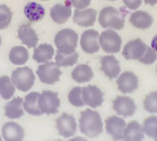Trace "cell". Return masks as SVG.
<instances>
[{
  "label": "cell",
  "instance_id": "cell-1",
  "mask_svg": "<svg viewBox=\"0 0 157 141\" xmlns=\"http://www.w3.org/2000/svg\"><path fill=\"white\" fill-rule=\"evenodd\" d=\"M79 129L87 138H98L103 132V121L100 115L93 109L83 111L79 118Z\"/></svg>",
  "mask_w": 157,
  "mask_h": 141
},
{
  "label": "cell",
  "instance_id": "cell-2",
  "mask_svg": "<svg viewBox=\"0 0 157 141\" xmlns=\"http://www.w3.org/2000/svg\"><path fill=\"white\" fill-rule=\"evenodd\" d=\"M125 14L113 6H106L98 14V22L106 30H121L125 26Z\"/></svg>",
  "mask_w": 157,
  "mask_h": 141
},
{
  "label": "cell",
  "instance_id": "cell-3",
  "mask_svg": "<svg viewBox=\"0 0 157 141\" xmlns=\"http://www.w3.org/2000/svg\"><path fill=\"white\" fill-rule=\"evenodd\" d=\"M54 42L59 52L72 54L75 52L78 43V34L72 29L61 30L54 37Z\"/></svg>",
  "mask_w": 157,
  "mask_h": 141
},
{
  "label": "cell",
  "instance_id": "cell-4",
  "mask_svg": "<svg viewBox=\"0 0 157 141\" xmlns=\"http://www.w3.org/2000/svg\"><path fill=\"white\" fill-rule=\"evenodd\" d=\"M36 77L31 68L22 66L15 69L11 74V80L17 90L22 92L29 91L34 85Z\"/></svg>",
  "mask_w": 157,
  "mask_h": 141
},
{
  "label": "cell",
  "instance_id": "cell-5",
  "mask_svg": "<svg viewBox=\"0 0 157 141\" xmlns=\"http://www.w3.org/2000/svg\"><path fill=\"white\" fill-rule=\"evenodd\" d=\"M100 48L107 54H118L121 50L122 39L114 30H106L99 35Z\"/></svg>",
  "mask_w": 157,
  "mask_h": 141
},
{
  "label": "cell",
  "instance_id": "cell-6",
  "mask_svg": "<svg viewBox=\"0 0 157 141\" xmlns=\"http://www.w3.org/2000/svg\"><path fill=\"white\" fill-rule=\"evenodd\" d=\"M62 71L60 66L56 65L55 62H45L39 66L37 69V76L39 79L47 85H53L60 80Z\"/></svg>",
  "mask_w": 157,
  "mask_h": 141
},
{
  "label": "cell",
  "instance_id": "cell-7",
  "mask_svg": "<svg viewBox=\"0 0 157 141\" xmlns=\"http://www.w3.org/2000/svg\"><path fill=\"white\" fill-rule=\"evenodd\" d=\"M61 105L58 93L51 91H44L40 93L39 99V106L42 114L55 115L58 113Z\"/></svg>",
  "mask_w": 157,
  "mask_h": 141
},
{
  "label": "cell",
  "instance_id": "cell-8",
  "mask_svg": "<svg viewBox=\"0 0 157 141\" xmlns=\"http://www.w3.org/2000/svg\"><path fill=\"white\" fill-rule=\"evenodd\" d=\"M112 108L118 115L123 118L132 116L137 110L134 100L126 95L116 97L112 102Z\"/></svg>",
  "mask_w": 157,
  "mask_h": 141
},
{
  "label": "cell",
  "instance_id": "cell-9",
  "mask_svg": "<svg viewBox=\"0 0 157 141\" xmlns=\"http://www.w3.org/2000/svg\"><path fill=\"white\" fill-rule=\"evenodd\" d=\"M126 126V121L120 115H112L105 121L107 133L116 141L123 140Z\"/></svg>",
  "mask_w": 157,
  "mask_h": 141
},
{
  "label": "cell",
  "instance_id": "cell-10",
  "mask_svg": "<svg viewBox=\"0 0 157 141\" xmlns=\"http://www.w3.org/2000/svg\"><path fill=\"white\" fill-rule=\"evenodd\" d=\"M117 86L123 94H131L139 88V78L132 71H125L117 78Z\"/></svg>",
  "mask_w": 157,
  "mask_h": 141
},
{
  "label": "cell",
  "instance_id": "cell-11",
  "mask_svg": "<svg viewBox=\"0 0 157 141\" xmlns=\"http://www.w3.org/2000/svg\"><path fill=\"white\" fill-rule=\"evenodd\" d=\"M99 33L96 30H86L81 35L80 40V46L82 50L88 54H93L99 51L100 44H99Z\"/></svg>",
  "mask_w": 157,
  "mask_h": 141
},
{
  "label": "cell",
  "instance_id": "cell-12",
  "mask_svg": "<svg viewBox=\"0 0 157 141\" xmlns=\"http://www.w3.org/2000/svg\"><path fill=\"white\" fill-rule=\"evenodd\" d=\"M56 128L60 136L63 138H71L75 136L77 129V123L72 115L63 114L56 120Z\"/></svg>",
  "mask_w": 157,
  "mask_h": 141
},
{
  "label": "cell",
  "instance_id": "cell-13",
  "mask_svg": "<svg viewBox=\"0 0 157 141\" xmlns=\"http://www.w3.org/2000/svg\"><path fill=\"white\" fill-rule=\"evenodd\" d=\"M82 92L85 105H87L92 109H96L102 105L104 102V94L98 87L88 85L82 88Z\"/></svg>",
  "mask_w": 157,
  "mask_h": 141
},
{
  "label": "cell",
  "instance_id": "cell-14",
  "mask_svg": "<svg viewBox=\"0 0 157 141\" xmlns=\"http://www.w3.org/2000/svg\"><path fill=\"white\" fill-rule=\"evenodd\" d=\"M147 48L146 43L141 39L128 42L122 50V55L127 60H139Z\"/></svg>",
  "mask_w": 157,
  "mask_h": 141
},
{
  "label": "cell",
  "instance_id": "cell-15",
  "mask_svg": "<svg viewBox=\"0 0 157 141\" xmlns=\"http://www.w3.org/2000/svg\"><path fill=\"white\" fill-rule=\"evenodd\" d=\"M101 70L109 79H117L121 73L119 60L113 54H107L101 58Z\"/></svg>",
  "mask_w": 157,
  "mask_h": 141
},
{
  "label": "cell",
  "instance_id": "cell-16",
  "mask_svg": "<svg viewBox=\"0 0 157 141\" xmlns=\"http://www.w3.org/2000/svg\"><path fill=\"white\" fill-rule=\"evenodd\" d=\"M98 12L94 8H83L76 9L74 12L73 20L75 24L80 27L88 28L95 24L97 19Z\"/></svg>",
  "mask_w": 157,
  "mask_h": 141
},
{
  "label": "cell",
  "instance_id": "cell-17",
  "mask_svg": "<svg viewBox=\"0 0 157 141\" xmlns=\"http://www.w3.org/2000/svg\"><path fill=\"white\" fill-rule=\"evenodd\" d=\"M2 137L5 141H23L25 132L17 123L7 122L2 127Z\"/></svg>",
  "mask_w": 157,
  "mask_h": 141
},
{
  "label": "cell",
  "instance_id": "cell-18",
  "mask_svg": "<svg viewBox=\"0 0 157 141\" xmlns=\"http://www.w3.org/2000/svg\"><path fill=\"white\" fill-rule=\"evenodd\" d=\"M17 37L20 42L29 48L37 46L39 38L35 30L29 24L20 25L17 30Z\"/></svg>",
  "mask_w": 157,
  "mask_h": 141
},
{
  "label": "cell",
  "instance_id": "cell-19",
  "mask_svg": "<svg viewBox=\"0 0 157 141\" xmlns=\"http://www.w3.org/2000/svg\"><path fill=\"white\" fill-rule=\"evenodd\" d=\"M131 24L139 30H147L152 27L154 18L151 14L144 10H136L130 16Z\"/></svg>",
  "mask_w": 157,
  "mask_h": 141
},
{
  "label": "cell",
  "instance_id": "cell-20",
  "mask_svg": "<svg viewBox=\"0 0 157 141\" xmlns=\"http://www.w3.org/2000/svg\"><path fill=\"white\" fill-rule=\"evenodd\" d=\"M50 15L55 23L63 24L72 16V7L66 2L65 4H57L51 8Z\"/></svg>",
  "mask_w": 157,
  "mask_h": 141
},
{
  "label": "cell",
  "instance_id": "cell-21",
  "mask_svg": "<svg viewBox=\"0 0 157 141\" xmlns=\"http://www.w3.org/2000/svg\"><path fill=\"white\" fill-rule=\"evenodd\" d=\"M145 134L143 129V126L138 121H131L127 124L123 141H144Z\"/></svg>",
  "mask_w": 157,
  "mask_h": 141
},
{
  "label": "cell",
  "instance_id": "cell-22",
  "mask_svg": "<svg viewBox=\"0 0 157 141\" xmlns=\"http://www.w3.org/2000/svg\"><path fill=\"white\" fill-rule=\"evenodd\" d=\"M23 99L16 97L9 101L5 106V115L9 119H18L24 115Z\"/></svg>",
  "mask_w": 157,
  "mask_h": 141
},
{
  "label": "cell",
  "instance_id": "cell-23",
  "mask_svg": "<svg viewBox=\"0 0 157 141\" xmlns=\"http://www.w3.org/2000/svg\"><path fill=\"white\" fill-rule=\"evenodd\" d=\"M40 93L39 92H29L23 101V107L24 110L30 115L33 116H40L42 112L39 106V99Z\"/></svg>",
  "mask_w": 157,
  "mask_h": 141
},
{
  "label": "cell",
  "instance_id": "cell-24",
  "mask_svg": "<svg viewBox=\"0 0 157 141\" xmlns=\"http://www.w3.org/2000/svg\"><path fill=\"white\" fill-rule=\"evenodd\" d=\"M71 77L75 82L82 84V83L89 82L93 79L94 73H93L92 68L88 65L81 64V65L76 66L73 69L71 73Z\"/></svg>",
  "mask_w": 157,
  "mask_h": 141
},
{
  "label": "cell",
  "instance_id": "cell-25",
  "mask_svg": "<svg viewBox=\"0 0 157 141\" xmlns=\"http://www.w3.org/2000/svg\"><path fill=\"white\" fill-rule=\"evenodd\" d=\"M24 14L30 22H38L45 16L44 7L36 2L28 3L24 7Z\"/></svg>",
  "mask_w": 157,
  "mask_h": 141
},
{
  "label": "cell",
  "instance_id": "cell-26",
  "mask_svg": "<svg viewBox=\"0 0 157 141\" xmlns=\"http://www.w3.org/2000/svg\"><path fill=\"white\" fill-rule=\"evenodd\" d=\"M54 54V49L51 44L42 43L37 46L33 52V59L37 63H45L51 61Z\"/></svg>",
  "mask_w": 157,
  "mask_h": 141
},
{
  "label": "cell",
  "instance_id": "cell-27",
  "mask_svg": "<svg viewBox=\"0 0 157 141\" xmlns=\"http://www.w3.org/2000/svg\"><path fill=\"white\" fill-rule=\"evenodd\" d=\"M9 60L14 65L22 66L29 60V52L23 46L13 47L9 52Z\"/></svg>",
  "mask_w": 157,
  "mask_h": 141
},
{
  "label": "cell",
  "instance_id": "cell-28",
  "mask_svg": "<svg viewBox=\"0 0 157 141\" xmlns=\"http://www.w3.org/2000/svg\"><path fill=\"white\" fill-rule=\"evenodd\" d=\"M16 91V87L14 86L11 78L7 76L0 77V96L3 100H10Z\"/></svg>",
  "mask_w": 157,
  "mask_h": 141
},
{
  "label": "cell",
  "instance_id": "cell-29",
  "mask_svg": "<svg viewBox=\"0 0 157 141\" xmlns=\"http://www.w3.org/2000/svg\"><path fill=\"white\" fill-rule=\"evenodd\" d=\"M79 55L77 52L72 54H63L57 50L55 54V63L58 66H72L78 61Z\"/></svg>",
  "mask_w": 157,
  "mask_h": 141
},
{
  "label": "cell",
  "instance_id": "cell-30",
  "mask_svg": "<svg viewBox=\"0 0 157 141\" xmlns=\"http://www.w3.org/2000/svg\"><path fill=\"white\" fill-rule=\"evenodd\" d=\"M143 129L145 136L153 139L154 140L157 139V115H150L144 121Z\"/></svg>",
  "mask_w": 157,
  "mask_h": 141
},
{
  "label": "cell",
  "instance_id": "cell-31",
  "mask_svg": "<svg viewBox=\"0 0 157 141\" xmlns=\"http://www.w3.org/2000/svg\"><path fill=\"white\" fill-rule=\"evenodd\" d=\"M68 100H69V103L75 107L85 106L82 88L81 87H75L74 89H72L68 94Z\"/></svg>",
  "mask_w": 157,
  "mask_h": 141
},
{
  "label": "cell",
  "instance_id": "cell-32",
  "mask_svg": "<svg viewBox=\"0 0 157 141\" xmlns=\"http://www.w3.org/2000/svg\"><path fill=\"white\" fill-rule=\"evenodd\" d=\"M144 108L150 114H157V91H152L145 96Z\"/></svg>",
  "mask_w": 157,
  "mask_h": 141
},
{
  "label": "cell",
  "instance_id": "cell-33",
  "mask_svg": "<svg viewBox=\"0 0 157 141\" xmlns=\"http://www.w3.org/2000/svg\"><path fill=\"white\" fill-rule=\"evenodd\" d=\"M12 11L6 5H0V30L6 29L12 20Z\"/></svg>",
  "mask_w": 157,
  "mask_h": 141
},
{
  "label": "cell",
  "instance_id": "cell-34",
  "mask_svg": "<svg viewBox=\"0 0 157 141\" xmlns=\"http://www.w3.org/2000/svg\"><path fill=\"white\" fill-rule=\"evenodd\" d=\"M156 60L157 53L151 46H147L144 54L139 59L140 63H142L144 65H153L156 62Z\"/></svg>",
  "mask_w": 157,
  "mask_h": 141
},
{
  "label": "cell",
  "instance_id": "cell-35",
  "mask_svg": "<svg viewBox=\"0 0 157 141\" xmlns=\"http://www.w3.org/2000/svg\"><path fill=\"white\" fill-rule=\"evenodd\" d=\"M66 3L76 9H83L86 8L91 4V0H66Z\"/></svg>",
  "mask_w": 157,
  "mask_h": 141
},
{
  "label": "cell",
  "instance_id": "cell-36",
  "mask_svg": "<svg viewBox=\"0 0 157 141\" xmlns=\"http://www.w3.org/2000/svg\"><path fill=\"white\" fill-rule=\"evenodd\" d=\"M122 1L125 6L131 10H137L143 3V0H122Z\"/></svg>",
  "mask_w": 157,
  "mask_h": 141
},
{
  "label": "cell",
  "instance_id": "cell-37",
  "mask_svg": "<svg viewBox=\"0 0 157 141\" xmlns=\"http://www.w3.org/2000/svg\"><path fill=\"white\" fill-rule=\"evenodd\" d=\"M151 47L157 53V34L153 38L152 42H151Z\"/></svg>",
  "mask_w": 157,
  "mask_h": 141
},
{
  "label": "cell",
  "instance_id": "cell-38",
  "mask_svg": "<svg viewBox=\"0 0 157 141\" xmlns=\"http://www.w3.org/2000/svg\"><path fill=\"white\" fill-rule=\"evenodd\" d=\"M68 141H88L86 138H83V137H75V138H73L71 139L70 140Z\"/></svg>",
  "mask_w": 157,
  "mask_h": 141
},
{
  "label": "cell",
  "instance_id": "cell-39",
  "mask_svg": "<svg viewBox=\"0 0 157 141\" xmlns=\"http://www.w3.org/2000/svg\"><path fill=\"white\" fill-rule=\"evenodd\" d=\"M145 4L150 5V6H155L157 5V0H143Z\"/></svg>",
  "mask_w": 157,
  "mask_h": 141
},
{
  "label": "cell",
  "instance_id": "cell-40",
  "mask_svg": "<svg viewBox=\"0 0 157 141\" xmlns=\"http://www.w3.org/2000/svg\"><path fill=\"white\" fill-rule=\"evenodd\" d=\"M0 141H2V136L0 135Z\"/></svg>",
  "mask_w": 157,
  "mask_h": 141
},
{
  "label": "cell",
  "instance_id": "cell-41",
  "mask_svg": "<svg viewBox=\"0 0 157 141\" xmlns=\"http://www.w3.org/2000/svg\"><path fill=\"white\" fill-rule=\"evenodd\" d=\"M1 42H2V41H1V37H0V46H1Z\"/></svg>",
  "mask_w": 157,
  "mask_h": 141
},
{
  "label": "cell",
  "instance_id": "cell-42",
  "mask_svg": "<svg viewBox=\"0 0 157 141\" xmlns=\"http://www.w3.org/2000/svg\"><path fill=\"white\" fill-rule=\"evenodd\" d=\"M109 1H117V0H109Z\"/></svg>",
  "mask_w": 157,
  "mask_h": 141
},
{
  "label": "cell",
  "instance_id": "cell-43",
  "mask_svg": "<svg viewBox=\"0 0 157 141\" xmlns=\"http://www.w3.org/2000/svg\"><path fill=\"white\" fill-rule=\"evenodd\" d=\"M41 1H47V0H41Z\"/></svg>",
  "mask_w": 157,
  "mask_h": 141
},
{
  "label": "cell",
  "instance_id": "cell-44",
  "mask_svg": "<svg viewBox=\"0 0 157 141\" xmlns=\"http://www.w3.org/2000/svg\"><path fill=\"white\" fill-rule=\"evenodd\" d=\"M55 141H63V140H55Z\"/></svg>",
  "mask_w": 157,
  "mask_h": 141
},
{
  "label": "cell",
  "instance_id": "cell-45",
  "mask_svg": "<svg viewBox=\"0 0 157 141\" xmlns=\"http://www.w3.org/2000/svg\"><path fill=\"white\" fill-rule=\"evenodd\" d=\"M156 73H157V66H156Z\"/></svg>",
  "mask_w": 157,
  "mask_h": 141
},
{
  "label": "cell",
  "instance_id": "cell-46",
  "mask_svg": "<svg viewBox=\"0 0 157 141\" xmlns=\"http://www.w3.org/2000/svg\"><path fill=\"white\" fill-rule=\"evenodd\" d=\"M155 141H157V139H155Z\"/></svg>",
  "mask_w": 157,
  "mask_h": 141
}]
</instances>
